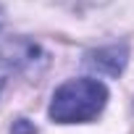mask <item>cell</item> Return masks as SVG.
Listing matches in <instances>:
<instances>
[{
	"label": "cell",
	"mask_w": 134,
	"mask_h": 134,
	"mask_svg": "<svg viewBox=\"0 0 134 134\" xmlns=\"http://www.w3.org/2000/svg\"><path fill=\"white\" fill-rule=\"evenodd\" d=\"M108 105V87L100 79H69L63 82L50 100L47 116L55 124H90Z\"/></svg>",
	"instance_id": "6da1fadb"
},
{
	"label": "cell",
	"mask_w": 134,
	"mask_h": 134,
	"mask_svg": "<svg viewBox=\"0 0 134 134\" xmlns=\"http://www.w3.org/2000/svg\"><path fill=\"white\" fill-rule=\"evenodd\" d=\"M47 55L42 47L26 37H11L0 42V92H3L8 76L13 74H37L40 66H45Z\"/></svg>",
	"instance_id": "7a4b0ae2"
},
{
	"label": "cell",
	"mask_w": 134,
	"mask_h": 134,
	"mask_svg": "<svg viewBox=\"0 0 134 134\" xmlns=\"http://www.w3.org/2000/svg\"><path fill=\"white\" fill-rule=\"evenodd\" d=\"M82 63H84V69L95 71L97 76L118 79L126 69V63H129V45L126 42H110V45L87 50Z\"/></svg>",
	"instance_id": "3957f363"
},
{
	"label": "cell",
	"mask_w": 134,
	"mask_h": 134,
	"mask_svg": "<svg viewBox=\"0 0 134 134\" xmlns=\"http://www.w3.org/2000/svg\"><path fill=\"white\" fill-rule=\"evenodd\" d=\"M63 5H69L71 11H87V8H97L103 3H108V0H60Z\"/></svg>",
	"instance_id": "277c9868"
},
{
	"label": "cell",
	"mask_w": 134,
	"mask_h": 134,
	"mask_svg": "<svg viewBox=\"0 0 134 134\" xmlns=\"http://www.w3.org/2000/svg\"><path fill=\"white\" fill-rule=\"evenodd\" d=\"M11 134H37V126L29 118H16L11 124Z\"/></svg>",
	"instance_id": "5b68a950"
},
{
	"label": "cell",
	"mask_w": 134,
	"mask_h": 134,
	"mask_svg": "<svg viewBox=\"0 0 134 134\" xmlns=\"http://www.w3.org/2000/svg\"><path fill=\"white\" fill-rule=\"evenodd\" d=\"M3 21H5V13H3V8H0V29H3Z\"/></svg>",
	"instance_id": "8992f818"
}]
</instances>
